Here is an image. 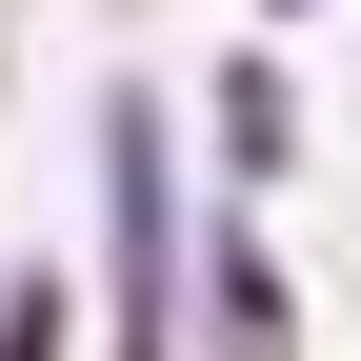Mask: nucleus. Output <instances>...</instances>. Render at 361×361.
Masks as SVG:
<instances>
[{"mask_svg": "<svg viewBox=\"0 0 361 361\" xmlns=\"http://www.w3.org/2000/svg\"><path fill=\"white\" fill-rule=\"evenodd\" d=\"M201 322H221V361H301V301H281V241L261 221L201 241Z\"/></svg>", "mask_w": 361, "mask_h": 361, "instance_id": "obj_1", "label": "nucleus"}, {"mask_svg": "<svg viewBox=\"0 0 361 361\" xmlns=\"http://www.w3.org/2000/svg\"><path fill=\"white\" fill-rule=\"evenodd\" d=\"M281 161H301V80H281V61H221V180L261 201Z\"/></svg>", "mask_w": 361, "mask_h": 361, "instance_id": "obj_2", "label": "nucleus"}, {"mask_svg": "<svg viewBox=\"0 0 361 361\" xmlns=\"http://www.w3.org/2000/svg\"><path fill=\"white\" fill-rule=\"evenodd\" d=\"M0 361H80V301L61 281H0Z\"/></svg>", "mask_w": 361, "mask_h": 361, "instance_id": "obj_3", "label": "nucleus"}, {"mask_svg": "<svg viewBox=\"0 0 361 361\" xmlns=\"http://www.w3.org/2000/svg\"><path fill=\"white\" fill-rule=\"evenodd\" d=\"M261 20H322V0H261Z\"/></svg>", "mask_w": 361, "mask_h": 361, "instance_id": "obj_4", "label": "nucleus"}]
</instances>
